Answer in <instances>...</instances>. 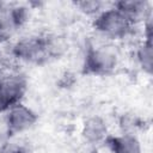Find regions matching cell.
I'll use <instances>...</instances> for the list:
<instances>
[{
    "instance_id": "obj_5",
    "label": "cell",
    "mask_w": 153,
    "mask_h": 153,
    "mask_svg": "<svg viewBox=\"0 0 153 153\" xmlns=\"http://www.w3.org/2000/svg\"><path fill=\"white\" fill-rule=\"evenodd\" d=\"M37 121V115L22 103L12 106L7 111L6 128L10 135H14L30 129Z\"/></svg>"
},
{
    "instance_id": "obj_11",
    "label": "cell",
    "mask_w": 153,
    "mask_h": 153,
    "mask_svg": "<svg viewBox=\"0 0 153 153\" xmlns=\"http://www.w3.org/2000/svg\"><path fill=\"white\" fill-rule=\"evenodd\" d=\"M75 5L85 13L87 14H94V13H99L100 10H102V2L99 1H94V0H91V1H79V2H75Z\"/></svg>"
},
{
    "instance_id": "obj_3",
    "label": "cell",
    "mask_w": 153,
    "mask_h": 153,
    "mask_svg": "<svg viewBox=\"0 0 153 153\" xmlns=\"http://www.w3.org/2000/svg\"><path fill=\"white\" fill-rule=\"evenodd\" d=\"M117 65V55L106 47H96L88 49L85 61L84 72L87 74L104 75L110 73Z\"/></svg>"
},
{
    "instance_id": "obj_10",
    "label": "cell",
    "mask_w": 153,
    "mask_h": 153,
    "mask_svg": "<svg viewBox=\"0 0 153 153\" xmlns=\"http://www.w3.org/2000/svg\"><path fill=\"white\" fill-rule=\"evenodd\" d=\"M147 39L146 42H143L139 49H137V61L140 63V66L143 68V71H146L147 73H152V63H153V51H152V35H151V25L147 26Z\"/></svg>"
},
{
    "instance_id": "obj_1",
    "label": "cell",
    "mask_w": 153,
    "mask_h": 153,
    "mask_svg": "<svg viewBox=\"0 0 153 153\" xmlns=\"http://www.w3.org/2000/svg\"><path fill=\"white\" fill-rule=\"evenodd\" d=\"M66 45L60 37L56 36H36L26 37L18 41L12 49L14 57L32 62L42 63L51 57H57L65 50Z\"/></svg>"
},
{
    "instance_id": "obj_7",
    "label": "cell",
    "mask_w": 153,
    "mask_h": 153,
    "mask_svg": "<svg viewBox=\"0 0 153 153\" xmlns=\"http://www.w3.org/2000/svg\"><path fill=\"white\" fill-rule=\"evenodd\" d=\"M115 8L121 11L133 24L143 20L149 14V4L141 0L118 1L115 4Z\"/></svg>"
},
{
    "instance_id": "obj_9",
    "label": "cell",
    "mask_w": 153,
    "mask_h": 153,
    "mask_svg": "<svg viewBox=\"0 0 153 153\" xmlns=\"http://www.w3.org/2000/svg\"><path fill=\"white\" fill-rule=\"evenodd\" d=\"M106 126L100 117L88 118L82 128V136L88 142H98L106 136Z\"/></svg>"
},
{
    "instance_id": "obj_2",
    "label": "cell",
    "mask_w": 153,
    "mask_h": 153,
    "mask_svg": "<svg viewBox=\"0 0 153 153\" xmlns=\"http://www.w3.org/2000/svg\"><path fill=\"white\" fill-rule=\"evenodd\" d=\"M94 29L106 38H123L133 27V23L117 8L100 11L94 19Z\"/></svg>"
},
{
    "instance_id": "obj_12",
    "label": "cell",
    "mask_w": 153,
    "mask_h": 153,
    "mask_svg": "<svg viewBox=\"0 0 153 153\" xmlns=\"http://www.w3.org/2000/svg\"><path fill=\"white\" fill-rule=\"evenodd\" d=\"M0 153H30V151L23 145L8 142L1 146Z\"/></svg>"
},
{
    "instance_id": "obj_8",
    "label": "cell",
    "mask_w": 153,
    "mask_h": 153,
    "mask_svg": "<svg viewBox=\"0 0 153 153\" xmlns=\"http://www.w3.org/2000/svg\"><path fill=\"white\" fill-rule=\"evenodd\" d=\"M106 142L112 153H141V145L133 134L109 136Z\"/></svg>"
},
{
    "instance_id": "obj_4",
    "label": "cell",
    "mask_w": 153,
    "mask_h": 153,
    "mask_svg": "<svg viewBox=\"0 0 153 153\" xmlns=\"http://www.w3.org/2000/svg\"><path fill=\"white\" fill-rule=\"evenodd\" d=\"M26 90V81L19 74L0 78V112H7L20 103Z\"/></svg>"
},
{
    "instance_id": "obj_6",
    "label": "cell",
    "mask_w": 153,
    "mask_h": 153,
    "mask_svg": "<svg viewBox=\"0 0 153 153\" xmlns=\"http://www.w3.org/2000/svg\"><path fill=\"white\" fill-rule=\"evenodd\" d=\"M27 18L26 8L0 7V42L11 38Z\"/></svg>"
}]
</instances>
